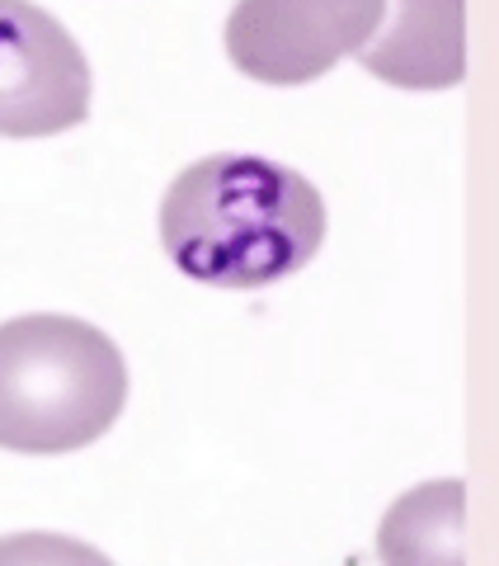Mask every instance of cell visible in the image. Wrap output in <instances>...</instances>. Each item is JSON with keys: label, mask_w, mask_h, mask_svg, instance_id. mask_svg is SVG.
<instances>
[{"label": "cell", "mask_w": 499, "mask_h": 566, "mask_svg": "<svg viewBox=\"0 0 499 566\" xmlns=\"http://www.w3.org/2000/svg\"><path fill=\"white\" fill-rule=\"evenodd\" d=\"M0 566H114L99 547L71 538V534H6L0 538Z\"/></svg>", "instance_id": "52a82bcc"}, {"label": "cell", "mask_w": 499, "mask_h": 566, "mask_svg": "<svg viewBox=\"0 0 499 566\" xmlns=\"http://www.w3.org/2000/svg\"><path fill=\"white\" fill-rule=\"evenodd\" d=\"M326 241L320 189L278 161L217 151L180 170L160 199V245L212 289H264L297 274Z\"/></svg>", "instance_id": "6da1fadb"}, {"label": "cell", "mask_w": 499, "mask_h": 566, "mask_svg": "<svg viewBox=\"0 0 499 566\" xmlns=\"http://www.w3.org/2000/svg\"><path fill=\"white\" fill-rule=\"evenodd\" d=\"M91 114V62L33 0H0V137H52Z\"/></svg>", "instance_id": "277c9868"}, {"label": "cell", "mask_w": 499, "mask_h": 566, "mask_svg": "<svg viewBox=\"0 0 499 566\" xmlns=\"http://www.w3.org/2000/svg\"><path fill=\"white\" fill-rule=\"evenodd\" d=\"M467 486L457 476L424 482L391 501L378 528L382 566H467Z\"/></svg>", "instance_id": "8992f818"}, {"label": "cell", "mask_w": 499, "mask_h": 566, "mask_svg": "<svg viewBox=\"0 0 499 566\" xmlns=\"http://www.w3.org/2000/svg\"><path fill=\"white\" fill-rule=\"evenodd\" d=\"M359 62L396 91H453L467 76V0H396Z\"/></svg>", "instance_id": "5b68a950"}, {"label": "cell", "mask_w": 499, "mask_h": 566, "mask_svg": "<svg viewBox=\"0 0 499 566\" xmlns=\"http://www.w3.org/2000/svg\"><path fill=\"white\" fill-rule=\"evenodd\" d=\"M386 0H236L226 57L264 85H307L372 43Z\"/></svg>", "instance_id": "3957f363"}, {"label": "cell", "mask_w": 499, "mask_h": 566, "mask_svg": "<svg viewBox=\"0 0 499 566\" xmlns=\"http://www.w3.org/2000/svg\"><path fill=\"white\" fill-rule=\"evenodd\" d=\"M128 401L118 345L76 316L0 322V449L76 453L114 430Z\"/></svg>", "instance_id": "7a4b0ae2"}]
</instances>
